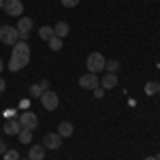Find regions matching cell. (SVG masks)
<instances>
[{
	"label": "cell",
	"mask_w": 160,
	"mask_h": 160,
	"mask_svg": "<svg viewBox=\"0 0 160 160\" xmlns=\"http://www.w3.org/2000/svg\"><path fill=\"white\" fill-rule=\"evenodd\" d=\"M158 92H160L158 81H148V83H145V94H148V96H154V94H158Z\"/></svg>",
	"instance_id": "2e32d148"
},
{
	"label": "cell",
	"mask_w": 160,
	"mask_h": 160,
	"mask_svg": "<svg viewBox=\"0 0 160 160\" xmlns=\"http://www.w3.org/2000/svg\"><path fill=\"white\" fill-rule=\"evenodd\" d=\"M13 53H22V56H30V47H28V43H26V41H17V43L13 45Z\"/></svg>",
	"instance_id": "5bb4252c"
},
{
	"label": "cell",
	"mask_w": 160,
	"mask_h": 160,
	"mask_svg": "<svg viewBox=\"0 0 160 160\" xmlns=\"http://www.w3.org/2000/svg\"><path fill=\"white\" fill-rule=\"evenodd\" d=\"M7 143H4V141H2V139H0V154H4V152H7Z\"/></svg>",
	"instance_id": "484cf974"
},
{
	"label": "cell",
	"mask_w": 160,
	"mask_h": 160,
	"mask_svg": "<svg viewBox=\"0 0 160 160\" xmlns=\"http://www.w3.org/2000/svg\"><path fill=\"white\" fill-rule=\"evenodd\" d=\"M19 130H22L19 120H7V124H4V132L7 135H19Z\"/></svg>",
	"instance_id": "7c38bea8"
},
{
	"label": "cell",
	"mask_w": 160,
	"mask_h": 160,
	"mask_svg": "<svg viewBox=\"0 0 160 160\" xmlns=\"http://www.w3.org/2000/svg\"><path fill=\"white\" fill-rule=\"evenodd\" d=\"M47 43H49V49H51V51H60V49H62V38H58L56 34H53V37H51Z\"/></svg>",
	"instance_id": "d6986e66"
},
{
	"label": "cell",
	"mask_w": 160,
	"mask_h": 160,
	"mask_svg": "<svg viewBox=\"0 0 160 160\" xmlns=\"http://www.w3.org/2000/svg\"><path fill=\"white\" fill-rule=\"evenodd\" d=\"M115 86H118V77H115V73H107L102 79H100V88H102V90H113Z\"/></svg>",
	"instance_id": "30bf717a"
},
{
	"label": "cell",
	"mask_w": 160,
	"mask_h": 160,
	"mask_svg": "<svg viewBox=\"0 0 160 160\" xmlns=\"http://www.w3.org/2000/svg\"><path fill=\"white\" fill-rule=\"evenodd\" d=\"M38 37L43 38V41H49V38L53 37V28H51V26H41V28H38Z\"/></svg>",
	"instance_id": "e0dca14e"
},
{
	"label": "cell",
	"mask_w": 160,
	"mask_h": 160,
	"mask_svg": "<svg viewBox=\"0 0 160 160\" xmlns=\"http://www.w3.org/2000/svg\"><path fill=\"white\" fill-rule=\"evenodd\" d=\"M17 38H19V32H17V28L15 26H0V43H4V45H15L17 43Z\"/></svg>",
	"instance_id": "7a4b0ae2"
},
{
	"label": "cell",
	"mask_w": 160,
	"mask_h": 160,
	"mask_svg": "<svg viewBox=\"0 0 160 160\" xmlns=\"http://www.w3.org/2000/svg\"><path fill=\"white\" fill-rule=\"evenodd\" d=\"M7 15H11V17H22V13H24V4H22V0H4V7H2Z\"/></svg>",
	"instance_id": "5b68a950"
},
{
	"label": "cell",
	"mask_w": 160,
	"mask_h": 160,
	"mask_svg": "<svg viewBox=\"0 0 160 160\" xmlns=\"http://www.w3.org/2000/svg\"><path fill=\"white\" fill-rule=\"evenodd\" d=\"M58 135L60 137H71L73 135V124L71 122H62L60 126H58Z\"/></svg>",
	"instance_id": "9a60e30c"
},
{
	"label": "cell",
	"mask_w": 160,
	"mask_h": 160,
	"mask_svg": "<svg viewBox=\"0 0 160 160\" xmlns=\"http://www.w3.org/2000/svg\"><path fill=\"white\" fill-rule=\"evenodd\" d=\"M45 158V148L43 145H32L28 149V160H43Z\"/></svg>",
	"instance_id": "8fae6325"
},
{
	"label": "cell",
	"mask_w": 160,
	"mask_h": 160,
	"mask_svg": "<svg viewBox=\"0 0 160 160\" xmlns=\"http://www.w3.org/2000/svg\"><path fill=\"white\" fill-rule=\"evenodd\" d=\"M19 124H22V128L34 130V128L38 126V118H37V113H32V111H24V113L19 115Z\"/></svg>",
	"instance_id": "8992f818"
},
{
	"label": "cell",
	"mask_w": 160,
	"mask_h": 160,
	"mask_svg": "<svg viewBox=\"0 0 160 160\" xmlns=\"http://www.w3.org/2000/svg\"><path fill=\"white\" fill-rule=\"evenodd\" d=\"M19 160H22V158H19ZM24 160H28V158H24Z\"/></svg>",
	"instance_id": "1f68e13d"
},
{
	"label": "cell",
	"mask_w": 160,
	"mask_h": 160,
	"mask_svg": "<svg viewBox=\"0 0 160 160\" xmlns=\"http://www.w3.org/2000/svg\"><path fill=\"white\" fill-rule=\"evenodd\" d=\"M60 2H62V7H66V9H68V7H77L81 0H60Z\"/></svg>",
	"instance_id": "603a6c76"
},
{
	"label": "cell",
	"mask_w": 160,
	"mask_h": 160,
	"mask_svg": "<svg viewBox=\"0 0 160 160\" xmlns=\"http://www.w3.org/2000/svg\"><path fill=\"white\" fill-rule=\"evenodd\" d=\"M105 56H102V53H100V51H92V53H90V56H88V60H86V66H88V71H90V73H100V71H102V68H105Z\"/></svg>",
	"instance_id": "6da1fadb"
},
{
	"label": "cell",
	"mask_w": 160,
	"mask_h": 160,
	"mask_svg": "<svg viewBox=\"0 0 160 160\" xmlns=\"http://www.w3.org/2000/svg\"><path fill=\"white\" fill-rule=\"evenodd\" d=\"M15 28H17L19 34H30V30H32V19H30V17H19Z\"/></svg>",
	"instance_id": "9c48e42d"
},
{
	"label": "cell",
	"mask_w": 160,
	"mask_h": 160,
	"mask_svg": "<svg viewBox=\"0 0 160 160\" xmlns=\"http://www.w3.org/2000/svg\"><path fill=\"white\" fill-rule=\"evenodd\" d=\"M79 86L83 88V90H96V88L100 86V79H98L94 73L81 75V77H79Z\"/></svg>",
	"instance_id": "52a82bcc"
},
{
	"label": "cell",
	"mask_w": 160,
	"mask_h": 160,
	"mask_svg": "<svg viewBox=\"0 0 160 160\" xmlns=\"http://www.w3.org/2000/svg\"><path fill=\"white\" fill-rule=\"evenodd\" d=\"M41 94H43V88H41V83H37V86L30 88V96H32V98H41Z\"/></svg>",
	"instance_id": "44dd1931"
},
{
	"label": "cell",
	"mask_w": 160,
	"mask_h": 160,
	"mask_svg": "<svg viewBox=\"0 0 160 160\" xmlns=\"http://www.w3.org/2000/svg\"><path fill=\"white\" fill-rule=\"evenodd\" d=\"M92 92H94V96H96V98H102V92H105V90H102V88H96V90H92Z\"/></svg>",
	"instance_id": "cb8c5ba5"
},
{
	"label": "cell",
	"mask_w": 160,
	"mask_h": 160,
	"mask_svg": "<svg viewBox=\"0 0 160 160\" xmlns=\"http://www.w3.org/2000/svg\"><path fill=\"white\" fill-rule=\"evenodd\" d=\"M4 88H7V81H4V79H2V77H0V94H2V92H4Z\"/></svg>",
	"instance_id": "4316f807"
},
{
	"label": "cell",
	"mask_w": 160,
	"mask_h": 160,
	"mask_svg": "<svg viewBox=\"0 0 160 160\" xmlns=\"http://www.w3.org/2000/svg\"><path fill=\"white\" fill-rule=\"evenodd\" d=\"M4 160H19V154L15 149H7L4 152Z\"/></svg>",
	"instance_id": "7402d4cb"
},
{
	"label": "cell",
	"mask_w": 160,
	"mask_h": 160,
	"mask_svg": "<svg viewBox=\"0 0 160 160\" xmlns=\"http://www.w3.org/2000/svg\"><path fill=\"white\" fill-rule=\"evenodd\" d=\"M41 88H43V92H45V90H49V81H47V79H43V81H41Z\"/></svg>",
	"instance_id": "d4e9b609"
},
{
	"label": "cell",
	"mask_w": 160,
	"mask_h": 160,
	"mask_svg": "<svg viewBox=\"0 0 160 160\" xmlns=\"http://www.w3.org/2000/svg\"><path fill=\"white\" fill-rule=\"evenodd\" d=\"M68 30H71V28H68V24H66V22H58V24L53 26V34H56L58 38L68 37Z\"/></svg>",
	"instance_id": "4fadbf2b"
},
{
	"label": "cell",
	"mask_w": 160,
	"mask_h": 160,
	"mask_svg": "<svg viewBox=\"0 0 160 160\" xmlns=\"http://www.w3.org/2000/svg\"><path fill=\"white\" fill-rule=\"evenodd\" d=\"M105 68H107L109 73H115V71L120 68V62H118V60H107V62H105Z\"/></svg>",
	"instance_id": "ffe728a7"
},
{
	"label": "cell",
	"mask_w": 160,
	"mask_h": 160,
	"mask_svg": "<svg viewBox=\"0 0 160 160\" xmlns=\"http://www.w3.org/2000/svg\"><path fill=\"white\" fill-rule=\"evenodd\" d=\"M41 102H43V107L47 111H53L58 109V105H60V98H58V94L56 92H51V90H45L43 94H41Z\"/></svg>",
	"instance_id": "277c9868"
},
{
	"label": "cell",
	"mask_w": 160,
	"mask_h": 160,
	"mask_svg": "<svg viewBox=\"0 0 160 160\" xmlns=\"http://www.w3.org/2000/svg\"><path fill=\"white\" fill-rule=\"evenodd\" d=\"M30 62V56H22V53H11V60H9V71L11 73H17L28 66Z\"/></svg>",
	"instance_id": "3957f363"
},
{
	"label": "cell",
	"mask_w": 160,
	"mask_h": 160,
	"mask_svg": "<svg viewBox=\"0 0 160 160\" xmlns=\"http://www.w3.org/2000/svg\"><path fill=\"white\" fill-rule=\"evenodd\" d=\"M2 68H4V62L0 60V73H2Z\"/></svg>",
	"instance_id": "83f0119b"
},
{
	"label": "cell",
	"mask_w": 160,
	"mask_h": 160,
	"mask_svg": "<svg viewBox=\"0 0 160 160\" xmlns=\"http://www.w3.org/2000/svg\"><path fill=\"white\" fill-rule=\"evenodd\" d=\"M19 141H22L24 145H28V143L32 141V130H28V128H22V130H19Z\"/></svg>",
	"instance_id": "ac0fdd59"
},
{
	"label": "cell",
	"mask_w": 160,
	"mask_h": 160,
	"mask_svg": "<svg viewBox=\"0 0 160 160\" xmlns=\"http://www.w3.org/2000/svg\"><path fill=\"white\" fill-rule=\"evenodd\" d=\"M143 160H156V158H154V156H148V158H143Z\"/></svg>",
	"instance_id": "f1b7e54d"
},
{
	"label": "cell",
	"mask_w": 160,
	"mask_h": 160,
	"mask_svg": "<svg viewBox=\"0 0 160 160\" xmlns=\"http://www.w3.org/2000/svg\"><path fill=\"white\" fill-rule=\"evenodd\" d=\"M2 7H4V0H0V9H2Z\"/></svg>",
	"instance_id": "f546056e"
},
{
	"label": "cell",
	"mask_w": 160,
	"mask_h": 160,
	"mask_svg": "<svg viewBox=\"0 0 160 160\" xmlns=\"http://www.w3.org/2000/svg\"><path fill=\"white\" fill-rule=\"evenodd\" d=\"M60 145H62V137L58 132H49L43 139V148L45 149H60Z\"/></svg>",
	"instance_id": "ba28073f"
},
{
	"label": "cell",
	"mask_w": 160,
	"mask_h": 160,
	"mask_svg": "<svg viewBox=\"0 0 160 160\" xmlns=\"http://www.w3.org/2000/svg\"><path fill=\"white\" fill-rule=\"evenodd\" d=\"M156 160H160V154H158V156H156Z\"/></svg>",
	"instance_id": "4dcf8cb0"
}]
</instances>
